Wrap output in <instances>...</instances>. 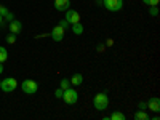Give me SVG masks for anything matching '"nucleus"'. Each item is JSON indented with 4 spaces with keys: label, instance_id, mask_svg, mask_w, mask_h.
Masks as SVG:
<instances>
[{
    "label": "nucleus",
    "instance_id": "obj_1",
    "mask_svg": "<svg viewBox=\"0 0 160 120\" xmlns=\"http://www.w3.org/2000/svg\"><path fill=\"white\" fill-rule=\"evenodd\" d=\"M93 106H95L96 111L104 112L106 109L109 108V96H108V93L101 91V93H98V95H95V98H93Z\"/></svg>",
    "mask_w": 160,
    "mask_h": 120
},
{
    "label": "nucleus",
    "instance_id": "obj_2",
    "mask_svg": "<svg viewBox=\"0 0 160 120\" xmlns=\"http://www.w3.org/2000/svg\"><path fill=\"white\" fill-rule=\"evenodd\" d=\"M21 88H22V91L26 93V95H35L37 90H38V83L32 78H26L21 83Z\"/></svg>",
    "mask_w": 160,
    "mask_h": 120
},
{
    "label": "nucleus",
    "instance_id": "obj_3",
    "mask_svg": "<svg viewBox=\"0 0 160 120\" xmlns=\"http://www.w3.org/2000/svg\"><path fill=\"white\" fill-rule=\"evenodd\" d=\"M102 5L108 11L115 13V11H120L123 8V0H102Z\"/></svg>",
    "mask_w": 160,
    "mask_h": 120
},
{
    "label": "nucleus",
    "instance_id": "obj_4",
    "mask_svg": "<svg viewBox=\"0 0 160 120\" xmlns=\"http://www.w3.org/2000/svg\"><path fill=\"white\" fill-rule=\"evenodd\" d=\"M62 99H64V102H68V104H75L78 101V93L72 87H69L68 90L62 91Z\"/></svg>",
    "mask_w": 160,
    "mask_h": 120
},
{
    "label": "nucleus",
    "instance_id": "obj_5",
    "mask_svg": "<svg viewBox=\"0 0 160 120\" xmlns=\"http://www.w3.org/2000/svg\"><path fill=\"white\" fill-rule=\"evenodd\" d=\"M16 85H18V82H16V78H13V77H7L5 80H2V82H0V88H2L5 93L13 91V90L16 88Z\"/></svg>",
    "mask_w": 160,
    "mask_h": 120
},
{
    "label": "nucleus",
    "instance_id": "obj_6",
    "mask_svg": "<svg viewBox=\"0 0 160 120\" xmlns=\"http://www.w3.org/2000/svg\"><path fill=\"white\" fill-rule=\"evenodd\" d=\"M64 19L68 21L69 24L80 22V13H78L77 10H72V8H69V10H66V16H64Z\"/></svg>",
    "mask_w": 160,
    "mask_h": 120
},
{
    "label": "nucleus",
    "instance_id": "obj_7",
    "mask_svg": "<svg viewBox=\"0 0 160 120\" xmlns=\"http://www.w3.org/2000/svg\"><path fill=\"white\" fill-rule=\"evenodd\" d=\"M64 34H66V29H64V28H61V26H56V28L50 32L51 38L55 40V42H61V40L64 38Z\"/></svg>",
    "mask_w": 160,
    "mask_h": 120
},
{
    "label": "nucleus",
    "instance_id": "obj_8",
    "mask_svg": "<svg viewBox=\"0 0 160 120\" xmlns=\"http://www.w3.org/2000/svg\"><path fill=\"white\" fill-rule=\"evenodd\" d=\"M146 104H148V109H151L152 112H160V98L158 96H152Z\"/></svg>",
    "mask_w": 160,
    "mask_h": 120
},
{
    "label": "nucleus",
    "instance_id": "obj_9",
    "mask_svg": "<svg viewBox=\"0 0 160 120\" xmlns=\"http://www.w3.org/2000/svg\"><path fill=\"white\" fill-rule=\"evenodd\" d=\"M10 32L11 34H19V32H22V22L21 21H18V19H13V21H10Z\"/></svg>",
    "mask_w": 160,
    "mask_h": 120
},
{
    "label": "nucleus",
    "instance_id": "obj_10",
    "mask_svg": "<svg viewBox=\"0 0 160 120\" xmlns=\"http://www.w3.org/2000/svg\"><path fill=\"white\" fill-rule=\"evenodd\" d=\"M71 8V0H55V10L66 11Z\"/></svg>",
    "mask_w": 160,
    "mask_h": 120
},
{
    "label": "nucleus",
    "instance_id": "obj_11",
    "mask_svg": "<svg viewBox=\"0 0 160 120\" xmlns=\"http://www.w3.org/2000/svg\"><path fill=\"white\" fill-rule=\"evenodd\" d=\"M75 35H82L83 34V31H85V28H83V24L82 22H75V24H71V28H69Z\"/></svg>",
    "mask_w": 160,
    "mask_h": 120
},
{
    "label": "nucleus",
    "instance_id": "obj_12",
    "mask_svg": "<svg viewBox=\"0 0 160 120\" xmlns=\"http://www.w3.org/2000/svg\"><path fill=\"white\" fill-rule=\"evenodd\" d=\"M83 83V75L82 74H74L72 78H71V85L72 87H80Z\"/></svg>",
    "mask_w": 160,
    "mask_h": 120
},
{
    "label": "nucleus",
    "instance_id": "obj_13",
    "mask_svg": "<svg viewBox=\"0 0 160 120\" xmlns=\"http://www.w3.org/2000/svg\"><path fill=\"white\" fill-rule=\"evenodd\" d=\"M133 118H135V120H149V115H148V112H146V111L138 109L135 112V115H133Z\"/></svg>",
    "mask_w": 160,
    "mask_h": 120
},
{
    "label": "nucleus",
    "instance_id": "obj_14",
    "mask_svg": "<svg viewBox=\"0 0 160 120\" xmlns=\"http://www.w3.org/2000/svg\"><path fill=\"white\" fill-rule=\"evenodd\" d=\"M109 120H127V117H125V114L115 111V112H112V114L109 115Z\"/></svg>",
    "mask_w": 160,
    "mask_h": 120
},
{
    "label": "nucleus",
    "instance_id": "obj_15",
    "mask_svg": "<svg viewBox=\"0 0 160 120\" xmlns=\"http://www.w3.org/2000/svg\"><path fill=\"white\" fill-rule=\"evenodd\" d=\"M8 58V53H7V48L5 47H0V62H5Z\"/></svg>",
    "mask_w": 160,
    "mask_h": 120
},
{
    "label": "nucleus",
    "instance_id": "obj_16",
    "mask_svg": "<svg viewBox=\"0 0 160 120\" xmlns=\"http://www.w3.org/2000/svg\"><path fill=\"white\" fill-rule=\"evenodd\" d=\"M69 87H72V85H71V80H69V78H62V80H61V87H59V88H61V90H68Z\"/></svg>",
    "mask_w": 160,
    "mask_h": 120
},
{
    "label": "nucleus",
    "instance_id": "obj_17",
    "mask_svg": "<svg viewBox=\"0 0 160 120\" xmlns=\"http://www.w3.org/2000/svg\"><path fill=\"white\" fill-rule=\"evenodd\" d=\"M7 43H10V45H13V43H16V34H8L7 35Z\"/></svg>",
    "mask_w": 160,
    "mask_h": 120
},
{
    "label": "nucleus",
    "instance_id": "obj_18",
    "mask_svg": "<svg viewBox=\"0 0 160 120\" xmlns=\"http://www.w3.org/2000/svg\"><path fill=\"white\" fill-rule=\"evenodd\" d=\"M149 15L154 16V18L158 16V5H155V7H149Z\"/></svg>",
    "mask_w": 160,
    "mask_h": 120
},
{
    "label": "nucleus",
    "instance_id": "obj_19",
    "mask_svg": "<svg viewBox=\"0 0 160 120\" xmlns=\"http://www.w3.org/2000/svg\"><path fill=\"white\" fill-rule=\"evenodd\" d=\"M144 5H148V7H155L160 3V0H142Z\"/></svg>",
    "mask_w": 160,
    "mask_h": 120
},
{
    "label": "nucleus",
    "instance_id": "obj_20",
    "mask_svg": "<svg viewBox=\"0 0 160 120\" xmlns=\"http://www.w3.org/2000/svg\"><path fill=\"white\" fill-rule=\"evenodd\" d=\"M58 26H61V28H64V29H69V28H71V24H69L68 21H66L64 18H62V19H59V22H58Z\"/></svg>",
    "mask_w": 160,
    "mask_h": 120
},
{
    "label": "nucleus",
    "instance_id": "obj_21",
    "mask_svg": "<svg viewBox=\"0 0 160 120\" xmlns=\"http://www.w3.org/2000/svg\"><path fill=\"white\" fill-rule=\"evenodd\" d=\"M13 19H15V15H13V13H10V11L3 16V22H5V21H7V22H10V21H13Z\"/></svg>",
    "mask_w": 160,
    "mask_h": 120
},
{
    "label": "nucleus",
    "instance_id": "obj_22",
    "mask_svg": "<svg viewBox=\"0 0 160 120\" xmlns=\"http://www.w3.org/2000/svg\"><path fill=\"white\" fill-rule=\"evenodd\" d=\"M62 91H64V90H61V88H56V90H55V98L61 99V98H62Z\"/></svg>",
    "mask_w": 160,
    "mask_h": 120
},
{
    "label": "nucleus",
    "instance_id": "obj_23",
    "mask_svg": "<svg viewBox=\"0 0 160 120\" xmlns=\"http://www.w3.org/2000/svg\"><path fill=\"white\" fill-rule=\"evenodd\" d=\"M8 13V10H7V7L5 5H0V16H5Z\"/></svg>",
    "mask_w": 160,
    "mask_h": 120
},
{
    "label": "nucleus",
    "instance_id": "obj_24",
    "mask_svg": "<svg viewBox=\"0 0 160 120\" xmlns=\"http://www.w3.org/2000/svg\"><path fill=\"white\" fill-rule=\"evenodd\" d=\"M138 109H141V111H146V109H148V104H146V102H142V101H141V102L138 104Z\"/></svg>",
    "mask_w": 160,
    "mask_h": 120
},
{
    "label": "nucleus",
    "instance_id": "obj_25",
    "mask_svg": "<svg viewBox=\"0 0 160 120\" xmlns=\"http://www.w3.org/2000/svg\"><path fill=\"white\" fill-rule=\"evenodd\" d=\"M96 50H98V51H104V45H98Z\"/></svg>",
    "mask_w": 160,
    "mask_h": 120
},
{
    "label": "nucleus",
    "instance_id": "obj_26",
    "mask_svg": "<svg viewBox=\"0 0 160 120\" xmlns=\"http://www.w3.org/2000/svg\"><path fill=\"white\" fill-rule=\"evenodd\" d=\"M3 71H5V68H3V64H2V62H0V74H2Z\"/></svg>",
    "mask_w": 160,
    "mask_h": 120
},
{
    "label": "nucleus",
    "instance_id": "obj_27",
    "mask_svg": "<svg viewBox=\"0 0 160 120\" xmlns=\"http://www.w3.org/2000/svg\"><path fill=\"white\" fill-rule=\"evenodd\" d=\"M3 24V16H0V26Z\"/></svg>",
    "mask_w": 160,
    "mask_h": 120
},
{
    "label": "nucleus",
    "instance_id": "obj_28",
    "mask_svg": "<svg viewBox=\"0 0 160 120\" xmlns=\"http://www.w3.org/2000/svg\"><path fill=\"white\" fill-rule=\"evenodd\" d=\"M0 82H2V80H0Z\"/></svg>",
    "mask_w": 160,
    "mask_h": 120
}]
</instances>
